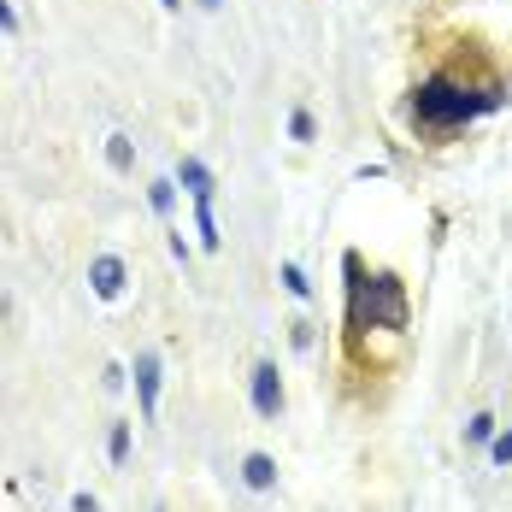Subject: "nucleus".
Here are the masks:
<instances>
[{"label": "nucleus", "instance_id": "f257e3e1", "mask_svg": "<svg viewBox=\"0 0 512 512\" xmlns=\"http://www.w3.org/2000/svg\"><path fill=\"white\" fill-rule=\"evenodd\" d=\"M342 271H348V324L354 330H407V289H401V277H389V271L365 277L359 254L342 259Z\"/></svg>", "mask_w": 512, "mask_h": 512}, {"label": "nucleus", "instance_id": "f03ea898", "mask_svg": "<svg viewBox=\"0 0 512 512\" xmlns=\"http://www.w3.org/2000/svg\"><path fill=\"white\" fill-rule=\"evenodd\" d=\"M495 106H501V89H495V83H489V89H465L454 77H430V83L412 89L418 124H436V130L465 124V118H477V112H495Z\"/></svg>", "mask_w": 512, "mask_h": 512}, {"label": "nucleus", "instance_id": "7ed1b4c3", "mask_svg": "<svg viewBox=\"0 0 512 512\" xmlns=\"http://www.w3.org/2000/svg\"><path fill=\"white\" fill-rule=\"evenodd\" d=\"M254 407L265 418L283 412V383H277V365H254Z\"/></svg>", "mask_w": 512, "mask_h": 512}, {"label": "nucleus", "instance_id": "20e7f679", "mask_svg": "<svg viewBox=\"0 0 512 512\" xmlns=\"http://www.w3.org/2000/svg\"><path fill=\"white\" fill-rule=\"evenodd\" d=\"M89 283H95V295H101V301H118V295H124V259L101 254V259H95V271H89Z\"/></svg>", "mask_w": 512, "mask_h": 512}, {"label": "nucleus", "instance_id": "39448f33", "mask_svg": "<svg viewBox=\"0 0 512 512\" xmlns=\"http://www.w3.org/2000/svg\"><path fill=\"white\" fill-rule=\"evenodd\" d=\"M136 395H142V418H154L159 412V359L154 354L136 359Z\"/></svg>", "mask_w": 512, "mask_h": 512}, {"label": "nucleus", "instance_id": "423d86ee", "mask_svg": "<svg viewBox=\"0 0 512 512\" xmlns=\"http://www.w3.org/2000/svg\"><path fill=\"white\" fill-rule=\"evenodd\" d=\"M242 477H248V489H271V483H277V465H271V454H248Z\"/></svg>", "mask_w": 512, "mask_h": 512}, {"label": "nucleus", "instance_id": "0eeeda50", "mask_svg": "<svg viewBox=\"0 0 512 512\" xmlns=\"http://www.w3.org/2000/svg\"><path fill=\"white\" fill-rule=\"evenodd\" d=\"M183 183H189V195H212V171L201 159H183Z\"/></svg>", "mask_w": 512, "mask_h": 512}, {"label": "nucleus", "instance_id": "6e6552de", "mask_svg": "<svg viewBox=\"0 0 512 512\" xmlns=\"http://www.w3.org/2000/svg\"><path fill=\"white\" fill-rule=\"evenodd\" d=\"M283 283H289V295H301V301L312 295V283H307V271H301V265H283Z\"/></svg>", "mask_w": 512, "mask_h": 512}, {"label": "nucleus", "instance_id": "1a4fd4ad", "mask_svg": "<svg viewBox=\"0 0 512 512\" xmlns=\"http://www.w3.org/2000/svg\"><path fill=\"white\" fill-rule=\"evenodd\" d=\"M465 436H471V442H489V436H495V418H489V412H477V418L465 424Z\"/></svg>", "mask_w": 512, "mask_h": 512}, {"label": "nucleus", "instance_id": "9d476101", "mask_svg": "<svg viewBox=\"0 0 512 512\" xmlns=\"http://www.w3.org/2000/svg\"><path fill=\"white\" fill-rule=\"evenodd\" d=\"M106 454H112V460H124V454H130V430H124V424H112V436H106Z\"/></svg>", "mask_w": 512, "mask_h": 512}, {"label": "nucleus", "instance_id": "9b49d317", "mask_svg": "<svg viewBox=\"0 0 512 512\" xmlns=\"http://www.w3.org/2000/svg\"><path fill=\"white\" fill-rule=\"evenodd\" d=\"M106 159L124 171V165H130V142H124V136H112V142H106Z\"/></svg>", "mask_w": 512, "mask_h": 512}, {"label": "nucleus", "instance_id": "f8f14e48", "mask_svg": "<svg viewBox=\"0 0 512 512\" xmlns=\"http://www.w3.org/2000/svg\"><path fill=\"white\" fill-rule=\"evenodd\" d=\"M495 465H512V430H501V436H495Z\"/></svg>", "mask_w": 512, "mask_h": 512}, {"label": "nucleus", "instance_id": "ddd939ff", "mask_svg": "<svg viewBox=\"0 0 512 512\" xmlns=\"http://www.w3.org/2000/svg\"><path fill=\"white\" fill-rule=\"evenodd\" d=\"M289 136H295V142H307V136H312V118H307V112H295V118H289Z\"/></svg>", "mask_w": 512, "mask_h": 512}, {"label": "nucleus", "instance_id": "4468645a", "mask_svg": "<svg viewBox=\"0 0 512 512\" xmlns=\"http://www.w3.org/2000/svg\"><path fill=\"white\" fill-rule=\"evenodd\" d=\"M71 512H101V507H95V495H71Z\"/></svg>", "mask_w": 512, "mask_h": 512}, {"label": "nucleus", "instance_id": "2eb2a0df", "mask_svg": "<svg viewBox=\"0 0 512 512\" xmlns=\"http://www.w3.org/2000/svg\"><path fill=\"white\" fill-rule=\"evenodd\" d=\"M0 30H18V18H12V6L0 0Z\"/></svg>", "mask_w": 512, "mask_h": 512}, {"label": "nucleus", "instance_id": "dca6fc26", "mask_svg": "<svg viewBox=\"0 0 512 512\" xmlns=\"http://www.w3.org/2000/svg\"><path fill=\"white\" fill-rule=\"evenodd\" d=\"M165 6H177V0H165Z\"/></svg>", "mask_w": 512, "mask_h": 512}, {"label": "nucleus", "instance_id": "f3484780", "mask_svg": "<svg viewBox=\"0 0 512 512\" xmlns=\"http://www.w3.org/2000/svg\"><path fill=\"white\" fill-rule=\"evenodd\" d=\"M206 6H218V0H206Z\"/></svg>", "mask_w": 512, "mask_h": 512}]
</instances>
